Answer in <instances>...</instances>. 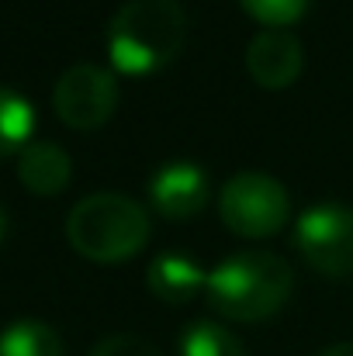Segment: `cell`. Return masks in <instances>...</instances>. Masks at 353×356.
I'll return each mask as SVG.
<instances>
[{
    "label": "cell",
    "mask_w": 353,
    "mask_h": 356,
    "mask_svg": "<svg viewBox=\"0 0 353 356\" xmlns=\"http://www.w3.org/2000/svg\"><path fill=\"white\" fill-rule=\"evenodd\" d=\"M187 42L180 0H125L108 21V59L118 73L152 76L166 70Z\"/></svg>",
    "instance_id": "6da1fadb"
},
{
    "label": "cell",
    "mask_w": 353,
    "mask_h": 356,
    "mask_svg": "<svg viewBox=\"0 0 353 356\" xmlns=\"http://www.w3.org/2000/svg\"><path fill=\"white\" fill-rule=\"evenodd\" d=\"M295 287V270L263 249L233 252L215 270H208L205 298L212 312H219L229 322H263L274 318Z\"/></svg>",
    "instance_id": "7a4b0ae2"
},
{
    "label": "cell",
    "mask_w": 353,
    "mask_h": 356,
    "mask_svg": "<svg viewBox=\"0 0 353 356\" xmlns=\"http://www.w3.org/2000/svg\"><path fill=\"white\" fill-rule=\"evenodd\" d=\"M149 215L139 201L125 194H91L73 204L66 218L70 245L91 263H125L149 242Z\"/></svg>",
    "instance_id": "3957f363"
},
{
    "label": "cell",
    "mask_w": 353,
    "mask_h": 356,
    "mask_svg": "<svg viewBox=\"0 0 353 356\" xmlns=\"http://www.w3.org/2000/svg\"><path fill=\"white\" fill-rule=\"evenodd\" d=\"M219 215L226 229L246 238H270L291 222V197L284 184L260 170L233 173L219 191Z\"/></svg>",
    "instance_id": "277c9868"
},
{
    "label": "cell",
    "mask_w": 353,
    "mask_h": 356,
    "mask_svg": "<svg viewBox=\"0 0 353 356\" xmlns=\"http://www.w3.org/2000/svg\"><path fill=\"white\" fill-rule=\"evenodd\" d=\"M295 249L326 277L353 273V208L340 201L308 204L295 222Z\"/></svg>",
    "instance_id": "5b68a950"
},
{
    "label": "cell",
    "mask_w": 353,
    "mask_h": 356,
    "mask_svg": "<svg viewBox=\"0 0 353 356\" xmlns=\"http://www.w3.org/2000/svg\"><path fill=\"white\" fill-rule=\"evenodd\" d=\"M52 108L63 124L77 131H94L108 124L118 108V80L111 70L94 63L70 66L52 90Z\"/></svg>",
    "instance_id": "8992f818"
},
{
    "label": "cell",
    "mask_w": 353,
    "mask_h": 356,
    "mask_svg": "<svg viewBox=\"0 0 353 356\" xmlns=\"http://www.w3.org/2000/svg\"><path fill=\"white\" fill-rule=\"evenodd\" d=\"M305 70V45L288 28H263L246 45V73L263 90H288Z\"/></svg>",
    "instance_id": "52a82bcc"
},
{
    "label": "cell",
    "mask_w": 353,
    "mask_h": 356,
    "mask_svg": "<svg viewBox=\"0 0 353 356\" xmlns=\"http://www.w3.org/2000/svg\"><path fill=\"white\" fill-rule=\"evenodd\" d=\"M149 201L163 218L184 222L208 208L212 180L198 163H166L149 180Z\"/></svg>",
    "instance_id": "ba28073f"
},
{
    "label": "cell",
    "mask_w": 353,
    "mask_h": 356,
    "mask_svg": "<svg viewBox=\"0 0 353 356\" xmlns=\"http://www.w3.org/2000/svg\"><path fill=\"white\" fill-rule=\"evenodd\" d=\"M17 180L38 197H56L73 180V159L56 142H28L17 152Z\"/></svg>",
    "instance_id": "9c48e42d"
},
{
    "label": "cell",
    "mask_w": 353,
    "mask_h": 356,
    "mask_svg": "<svg viewBox=\"0 0 353 356\" xmlns=\"http://www.w3.org/2000/svg\"><path fill=\"white\" fill-rule=\"evenodd\" d=\"M146 284L159 301L170 305H184L191 301L198 291L208 287V273L201 270L198 259H191L187 252H159L149 270H146Z\"/></svg>",
    "instance_id": "30bf717a"
},
{
    "label": "cell",
    "mask_w": 353,
    "mask_h": 356,
    "mask_svg": "<svg viewBox=\"0 0 353 356\" xmlns=\"http://www.w3.org/2000/svg\"><path fill=\"white\" fill-rule=\"evenodd\" d=\"M0 356H63V339L52 325L21 318L0 332Z\"/></svg>",
    "instance_id": "8fae6325"
},
{
    "label": "cell",
    "mask_w": 353,
    "mask_h": 356,
    "mask_svg": "<svg viewBox=\"0 0 353 356\" xmlns=\"http://www.w3.org/2000/svg\"><path fill=\"white\" fill-rule=\"evenodd\" d=\"M31 131H35L31 104L17 90L0 83V159L10 152H21L31 142Z\"/></svg>",
    "instance_id": "7c38bea8"
},
{
    "label": "cell",
    "mask_w": 353,
    "mask_h": 356,
    "mask_svg": "<svg viewBox=\"0 0 353 356\" xmlns=\"http://www.w3.org/2000/svg\"><path fill=\"white\" fill-rule=\"evenodd\" d=\"M180 356H246V350L226 325L198 318L180 332Z\"/></svg>",
    "instance_id": "4fadbf2b"
},
{
    "label": "cell",
    "mask_w": 353,
    "mask_h": 356,
    "mask_svg": "<svg viewBox=\"0 0 353 356\" xmlns=\"http://www.w3.org/2000/svg\"><path fill=\"white\" fill-rule=\"evenodd\" d=\"M239 3L253 21H260L267 28H288L305 17L312 0H239Z\"/></svg>",
    "instance_id": "5bb4252c"
},
{
    "label": "cell",
    "mask_w": 353,
    "mask_h": 356,
    "mask_svg": "<svg viewBox=\"0 0 353 356\" xmlns=\"http://www.w3.org/2000/svg\"><path fill=\"white\" fill-rule=\"evenodd\" d=\"M91 356H163V353H159L149 339L121 332V336H108V339H101V343L94 346V353Z\"/></svg>",
    "instance_id": "9a60e30c"
},
{
    "label": "cell",
    "mask_w": 353,
    "mask_h": 356,
    "mask_svg": "<svg viewBox=\"0 0 353 356\" xmlns=\"http://www.w3.org/2000/svg\"><path fill=\"white\" fill-rule=\"evenodd\" d=\"M319 356H353V343H336V346L322 350Z\"/></svg>",
    "instance_id": "2e32d148"
},
{
    "label": "cell",
    "mask_w": 353,
    "mask_h": 356,
    "mask_svg": "<svg viewBox=\"0 0 353 356\" xmlns=\"http://www.w3.org/2000/svg\"><path fill=\"white\" fill-rule=\"evenodd\" d=\"M7 236V211H3V204H0V242Z\"/></svg>",
    "instance_id": "e0dca14e"
}]
</instances>
